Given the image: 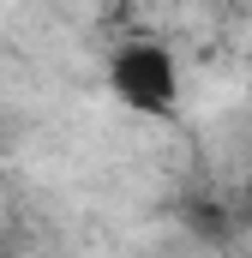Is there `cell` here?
<instances>
[{"instance_id": "obj_1", "label": "cell", "mask_w": 252, "mask_h": 258, "mask_svg": "<svg viewBox=\"0 0 252 258\" xmlns=\"http://www.w3.org/2000/svg\"><path fill=\"white\" fill-rule=\"evenodd\" d=\"M108 90L132 114H168L180 102V66L162 42H120L108 54Z\"/></svg>"}]
</instances>
